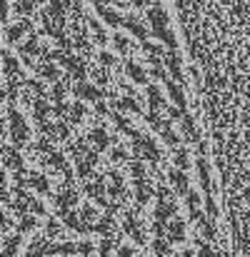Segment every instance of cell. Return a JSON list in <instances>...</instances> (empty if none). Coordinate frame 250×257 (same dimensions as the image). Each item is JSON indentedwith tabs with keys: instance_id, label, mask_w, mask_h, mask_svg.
Here are the masks:
<instances>
[{
	"instance_id": "cell-28",
	"label": "cell",
	"mask_w": 250,
	"mask_h": 257,
	"mask_svg": "<svg viewBox=\"0 0 250 257\" xmlns=\"http://www.w3.org/2000/svg\"><path fill=\"white\" fill-rule=\"evenodd\" d=\"M165 60H168V65H170L173 78H175V80H183V75H180V58H178L175 53H173V55L168 53V58H165Z\"/></svg>"
},
{
	"instance_id": "cell-18",
	"label": "cell",
	"mask_w": 250,
	"mask_h": 257,
	"mask_svg": "<svg viewBox=\"0 0 250 257\" xmlns=\"http://www.w3.org/2000/svg\"><path fill=\"white\" fill-rule=\"evenodd\" d=\"M28 185H30V187H35L38 192H48V190H50V185H48L45 175H40V173H28Z\"/></svg>"
},
{
	"instance_id": "cell-23",
	"label": "cell",
	"mask_w": 250,
	"mask_h": 257,
	"mask_svg": "<svg viewBox=\"0 0 250 257\" xmlns=\"http://www.w3.org/2000/svg\"><path fill=\"white\" fill-rule=\"evenodd\" d=\"M35 53H38V38H35V35H30V40L23 45V50H20V55H23V58L30 62V58H33Z\"/></svg>"
},
{
	"instance_id": "cell-25",
	"label": "cell",
	"mask_w": 250,
	"mask_h": 257,
	"mask_svg": "<svg viewBox=\"0 0 250 257\" xmlns=\"http://www.w3.org/2000/svg\"><path fill=\"white\" fill-rule=\"evenodd\" d=\"M18 242H20V237H18V235H10V237H5L3 255H5V257H13V255L18 252Z\"/></svg>"
},
{
	"instance_id": "cell-52",
	"label": "cell",
	"mask_w": 250,
	"mask_h": 257,
	"mask_svg": "<svg viewBox=\"0 0 250 257\" xmlns=\"http://www.w3.org/2000/svg\"><path fill=\"white\" fill-rule=\"evenodd\" d=\"M38 147L43 150V153H53V150H50V142H48V138H43V140H40V142H38Z\"/></svg>"
},
{
	"instance_id": "cell-22",
	"label": "cell",
	"mask_w": 250,
	"mask_h": 257,
	"mask_svg": "<svg viewBox=\"0 0 250 257\" xmlns=\"http://www.w3.org/2000/svg\"><path fill=\"white\" fill-rule=\"evenodd\" d=\"M38 73H40V78H45V80H58V75H60L53 62H43V65L38 68Z\"/></svg>"
},
{
	"instance_id": "cell-17",
	"label": "cell",
	"mask_w": 250,
	"mask_h": 257,
	"mask_svg": "<svg viewBox=\"0 0 250 257\" xmlns=\"http://www.w3.org/2000/svg\"><path fill=\"white\" fill-rule=\"evenodd\" d=\"M95 232L105 235V237H115V235H118V232H115V225H113V215H110V212L95 225Z\"/></svg>"
},
{
	"instance_id": "cell-15",
	"label": "cell",
	"mask_w": 250,
	"mask_h": 257,
	"mask_svg": "<svg viewBox=\"0 0 250 257\" xmlns=\"http://www.w3.org/2000/svg\"><path fill=\"white\" fill-rule=\"evenodd\" d=\"M88 140L95 145V150H105V147H108V142L113 140V135H108L105 130H93V133L88 135Z\"/></svg>"
},
{
	"instance_id": "cell-44",
	"label": "cell",
	"mask_w": 250,
	"mask_h": 257,
	"mask_svg": "<svg viewBox=\"0 0 250 257\" xmlns=\"http://www.w3.org/2000/svg\"><path fill=\"white\" fill-rule=\"evenodd\" d=\"M78 252V245H73V242H62L60 245V255H75Z\"/></svg>"
},
{
	"instance_id": "cell-16",
	"label": "cell",
	"mask_w": 250,
	"mask_h": 257,
	"mask_svg": "<svg viewBox=\"0 0 250 257\" xmlns=\"http://www.w3.org/2000/svg\"><path fill=\"white\" fill-rule=\"evenodd\" d=\"M170 182H173V187L180 192V195H188V192H190V190H188V178L183 175V170H180V167L170 173Z\"/></svg>"
},
{
	"instance_id": "cell-56",
	"label": "cell",
	"mask_w": 250,
	"mask_h": 257,
	"mask_svg": "<svg viewBox=\"0 0 250 257\" xmlns=\"http://www.w3.org/2000/svg\"><path fill=\"white\" fill-rule=\"evenodd\" d=\"M200 257H215V255H213V250H210V247L205 245V247L200 250Z\"/></svg>"
},
{
	"instance_id": "cell-4",
	"label": "cell",
	"mask_w": 250,
	"mask_h": 257,
	"mask_svg": "<svg viewBox=\"0 0 250 257\" xmlns=\"http://www.w3.org/2000/svg\"><path fill=\"white\" fill-rule=\"evenodd\" d=\"M60 62L68 68V78H73V80H83V78H85V65H83V60H80V58L65 53V55L60 58Z\"/></svg>"
},
{
	"instance_id": "cell-24",
	"label": "cell",
	"mask_w": 250,
	"mask_h": 257,
	"mask_svg": "<svg viewBox=\"0 0 250 257\" xmlns=\"http://www.w3.org/2000/svg\"><path fill=\"white\" fill-rule=\"evenodd\" d=\"M153 250L160 255V257H165V255H170V245L165 242V235H158V237L153 240Z\"/></svg>"
},
{
	"instance_id": "cell-12",
	"label": "cell",
	"mask_w": 250,
	"mask_h": 257,
	"mask_svg": "<svg viewBox=\"0 0 250 257\" xmlns=\"http://www.w3.org/2000/svg\"><path fill=\"white\" fill-rule=\"evenodd\" d=\"M3 162H5V167H10V170H20V165H23V158H20L18 150L3 147Z\"/></svg>"
},
{
	"instance_id": "cell-51",
	"label": "cell",
	"mask_w": 250,
	"mask_h": 257,
	"mask_svg": "<svg viewBox=\"0 0 250 257\" xmlns=\"http://www.w3.org/2000/svg\"><path fill=\"white\" fill-rule=\"evenodd\" d=\"M115 48H118L120 53H125V50H128V42H125V38H120V35L115 38Z\"/></svg>"
},
{
	"instance_id": "cell-2",
	"label": "cell",
	"mask_w": 250,
	"mask_h": 257,
	"mask_svg": "<svg viewBox=\"0 0 250 257\" xmlns=\"http://www.w3.org/2000/svg\"><path fill=\"white\" fill-rule=\"evenodd\" d=\"M8 115H10V138H13V142L15 145H25L28 142V125H25V120L20 118V113H15V110H10Z\"/></svg>"
},
{
	"instance_id": "cell-14",
	"label": "cell",
	"mask_w": 250,
	"mask_h": 257,
	"mask_svg": "<svg viewBox=\"0 0 250 257\" xmlns=\"http://www.w3.org/2000/svg\"><path fill=\"white\" fill-rule=\"evenodd\" d=\"M3 62H5V78L10 80V85H18L20 73H18V62H15V58H10V55L5 53V55H3Z\"/></svg>"
},
{
	"instance_id": "cell-35",
	"label": "cell",
	"mask_w": 250,
	"mask_h": 257,
	"mask_svg": "<svg viewBox=\"0 0 250 257\" xmlns=\"http://www.w3.org/2000/svg\"><path fill=\"white\" fill-rule=\"evenodd\" d=\"M45 165H53V167H65V160H62L60 153H50V158H45Z\"/></svg>"
},
{
	"instance_id": "cell-36",
	"label": "cell",
	"mask_w": 250,
	"mask_h": 257,
	"mask_svg": "<svg viewBox=\"0 0 250 257\" xmlns=\"http://www.w3.org/2000/svg\"><path fill=\"white\" fill-rule=\"evenodd\" d=\"M185 200H188V207H190L193 217H200V212H198V195H193V192H188V195H185Z\"/></svg>"
},
{
	"instance_id": "cell-45",
	"label": "cell",
	"mask_w": 250,
	"mask_h": 257,
	"mask_svg": "<svg viewBox=\"0 0 250 257\" xmlns=\"http://www.w3.org/2000/svg\"><path fill=\"white\" fill-rule=\"evenodd\" d=\"M68 135H70V130H68L65 125H55V138H58V140H65Z\"/></svg>"
},
{
	"instance_id": "cell-54",
	"label": "cell",
	"mask_w": 250,
	"mask_h": 257,
	"mask_svg": "<svg viewBox=\"0 0 250 257\" xmlns=\"http://www.w3.org/2000/svg\"><path fill=\"white\" fill-rule=\"evenodd\" d=\"M130 255H133L130 247H120V250H118V257H130Z\"/></svg>"
},
{
	"instance_id": "cell-57",
	"label": "cell",
	"mask_w": 250,
	"mask_h": 257,
	"mask_svg": "<svg viewBox=\"0 0 250 257\" xmlns=\"http://www.w3.org/2000/svg\"><path fill=\"white\" fill-rule=\"evenodd\" d=\"M185 257H190V252H185Z\"/></svg>"
},
{
	"instance_id": "cell-49",
	"label": "cell",
	"mask_w": 250,
	"mask_h": 257,
	"mask_svg": "<svg viewBox=\"0 0 250 257\" xmlns=\"http://www.w3.org/2000/svg\"><path fill=\"white\" fill-rule=\"evenodd\" d=\"M158 200H160V202L173 200V198H170V190H168V187H158Z\"/></svg>"
},
{
	"instance_id": "cell-20",
	"label": "cell",
	"mask_w": 250,
	"mask_h": 257,
	"mask_svg": "<svg viewBox=\"0 0 250 257\" xmlns=\"http://www.w3.org/2000/svg\"><path fill=\"white\" fill-rule=\"evenodd\" d=\"M60 215H62V222H65L68 227H73V230H78V232H80L83 222H80V217H78V212H70V210H65V212H60Z\"/></svg>"
},
{
	"instance_id": "cell-41",
	"label": "cell",
	"mask_w": 250,
	"mask_h": 257,
	"mask_svg": "<svg viewBox=\"0 0 250 257\" xmlns=\"http://www.w3.org/2000/svg\"><path fill=\"white\" fill-rule=\"evenodd\" d=\"M45 232H48V237H62V230H60V225L58 222H48V227H45Z\"/></svg>"
},
{
	"instance_id": "cell-13",
	"label": "cell",
	"mask_w": 250,
	"mask_h": 257,
	"mask_svg": "<svg viewBox=\"0 0 250 257\" xmlns=\"http://www.w3.org/2000/svg\"><path fill=\"white\" fill-rule=\"evenodd\" d=\"M150 195H153V187L145 182V178L143 180H135V198H138V202L145 205V202L150 200Z\"/></svg>"
},
{
	"instance_id": "cell-10",
	"label": "cell",
	"mask_w": 250,
	"mask_h": 257,
	"mask_svg": "<svg viewBox=\"0 0 250 257\" xmlns=\"http://www.w3.org/2000/svg\"><path fill=\"white\" fill-rule=\"evenodd\" d=\"M48 113H50V108H48L45 98H40L38 102H33V115H35V122L38 125H45L48 122Z\"/></svg>"
},
{
	"instance_id": "cell-33",
	"label": "cell",
	"mask_w": 250,
	"mask_h": 257,
	"mask_svg": "<svg viewBox=\"0 0 250 257\" xmlns=\"http://www.w3.org/2000/svg\"><path fill=\"white\" fill-rule=\"evenodd\" d=\"M83 115H85V108H83V105L78 102V105H73V108H70L68 120H70V122H80V120H83Z\"/></svg>"
},
{
	"instance_id": "cell-1",
	"label": "cell",
	"mask_w": 250,
	"mask_h": 257,
	"mask_svg": "<svg viewBox=\"0 0 250 257\" xmlns=\"http://www.w3.org/2000/svg\"><path fill=\"white\" fill-rule=\"evenodd\" d=\"M133 155L143 158V160H153V162H158V158H160V153H158V147L153 145V140L143 138L138 133H133Z\"/></svg>"
},
{
	"instance_id": "cell-42",
	"label": "cell",
	"mask_w": 250,
	"mask_h": 257,
	"mask_svg": "<svg viewBox=\"0 0 250 257\" xmlns=\"http://www.w3.org/2000/svg\"><path fill=\"white\" fill-rule=\"evenodd\" d=\"M50 98H53V102H62V98H65V85H55Z\"/></svg>"
},
{
	"instance_id": "cell-30",
	"label": "cell",
	"mask_w": 250,
	"mask_h": 257,
	"mask_svg": "<svg viewBox=\"0 0 250 257\" xmlns=\"http://www.w3.org/2000/svg\"><path fill=\"white\" fill-rule=\"evenodd\" d=\"M148 100H150V108H163L165 105V100H163V95L158 93V88H148Z\"/></svg>"
},
{
	"instance_id": "cell-8",
	"label": "cell",
	"mask_w": 250,
	"mask_h": 257,
	"mask_svg": "<svg viewBox=\"0 0 250 257\" xmlns=\"http://www.w3.org/2000/svg\"><path fill=\"white\" fill-rule=\"evenodd\" d=\"M183 237H185V225H183V220H180V217H173V220L168 222V240L180 242Z\"/></svg>"
},
{
	"instance_id": "cell-38",
	"label": "cell",
	"mask_w": 250,
	"mask_h": 257,
	"mask_svg": "<svg viewBox=\"0 0 250 257\" xmlns=\"http://www.w3.org/2000/svg\"><path fill=\"white\" fill-rule=\"evenodd\" d=\"M128 73L133 75L135 82H145V73H143V68H138V65H133V62H130V65H128Z\"/></svg>"
},
{
	"instance_id": "cell-3",
	"label": "cell",
	"mask_w": 250,
	"mask_h": 257,
	"mask_svg": "<svg viewBox=\"0 0 250 257\" xmlns=\"http://www.w3.org/2000/svg\"><path fill=\"white\" fill-rule=\"evenodd\" d=\"M85 192H88V195H93L100 205H110L108 200H105V178H103V175H95L93 180H88L85 182Z\"/></svg>"
},
{
	"instance_id": "cell-34",
	"label": "cell",
	"mask_w": 250,
	"mask_h": 257,
	"mask_svg": "<svg viewBox=\"0 0 250 257\" xmlns=\"http://www.w3.org/2000/svg\"><path fill=\"white\" fill-rule=\"evenodd\" d=\"M128 167H130V175H133V180H143V178H145V167H143L138 160H133Z\"/></svg>"
},
{
	"instance_id": "cell-48",
	"label": "cell",
	"mask_w": 250,
	"mask_h": 257,
	"mask_svg": "<svg viewBox=\"0 0 250 257\" xmlns=\"http://www.w3.org/2000/svg\"><path fill=\"white\" fill-rule=\"evenodd\" d=\"M90 28H93V33H95V40H98V42H105V33H103V28H100L98 23H90Z\"/></svg>"
},
{
	"instance_id": "cell-40",
	"label": "cell",
	"mask_w": 250,
	"mask_h": 257,
	"mask_svg": "<svg viewBox=\"0 0 250 257\" xmlns=\"http://www.w3.org/2000/svg\"><path fill=\"white\" fill-rule=\"evenodd\" d=\"M118 105H120V108H123V110H130V113H138V102H135L133 98H123V100H120Z\"/></svg>"
},
{
	"instance_id": "cell-7",
	"label": "cell",
	"mask_w": 250,
	"mask_h": 257,
	"mask_svg": "<svg viewBox=\"0 0 250 257\" xmlns=\"http://www.w3.org/2000/svg\"><path fill=\"white\" fill-rule=\"evenodd\" d=\"M173 215H175V202H173V200L160 202L158 210H155V220H158V222H170Z\"/></svg>"
},
{
	"instance_id": "cell-9",
	"label": "cell",
	"mask_w": 250,
	"mask_h": 257,
	"mask_svg": "<svg viewBox=\"0 0 250 257\" xmlns=\"http://www.w3.org/2000/svg\"><path fill=\"white\" fill-rule=\"evenodd\" d=\"M125 232H130L135 242H140V245L145 242V235H143V230L138 227V222H135V215H130V212H128V215H125Z\"/></svg>"
},
{
	"instance_id": "cell-5",
	"label": "cell",
	"mask_w": 250,
	"mask_h": 257,
	"mask_svg": "<svg viewBox=\"0 0 250 257\" xmlns=\"http://www.w3.org/2000/svg\"><path fill=\"white\" fill-rule=\"evenodd\" d=\"M75 202H78V192H75L73 187H70V190L65 187V190H62V192H60V195H55V205L60 207V212H65V210H70V207H73Z\"/></svg>"
},
{
	"instance_id": "cell-43",
	"label": "cell",
	"mask_w": 250,
	"mask_h": 257,
	"mask_svg": "<svg viewBox=\"0 0 250 257\" xmlns=\"http://www.w3.org/2000/svg\"><path fill=\"white\" fill-rule=\"evenodd\" d=\"M163 138H165V142H170V145H175V142H178V135L170 130L168 125H163Z\"/></svg>"
},
{
	"instance_id": "cell-55",
	"label": "cell",
	"mask_w": 250,
	"mask_h": 257,
	"mask_svg": "<svg viewBox=\"0 0 250 257\" xmlns=\"http://www.w3.org/2000/svg\"><path fill=\"white\" fill-rule=\"evenodd\" d=\"M30 210H33V212H38V215H43V205H40V202H35V200H33Z\"/></svg>"
},
{
	"instance_id": "cell-26",
	"label": "cell",
	"mask_w": 250,
	"mask_h": 257,
	"mask_svg": "<svg viewBox=\"0 0 250 257\" xmlns=\"http://www.w3.org/2000/svg\"><path fill=\"white\" fill-rule=\"evenodd\" d=\"M168 93H170V98H173V102L178 105V108H185V98H183L180 88H178L175 82H170V80H168Z\"/></svg>"
},
{
	"instance_id": "cell-39",
	"label": "cell",
	"mask_w": 250,
	"mask_h": 257,
	"mask_svg": "<svg viewBox=\"0 0 250 257\" xmlns=\"http://www.w3.org/2000/svg\"><path fill=\"white\" fill-rule=\"evenodd\" d=\"M30 230H35V217L23 215V220H20V232H30Z\"/></svg>"
},
{
	"instance_id": "cell-29",
	"label": "cell",
	"mask_w": 250,
	"mask_h": 257,
	"mask_svg": "<svg viewBox=\"0 0 250 257\" xmlns=\"http://www.w3.org/2000/svg\"><path fill=\"white\" fill-rule=\"evenodd\" d=\"M123 25H125V28H128V30H133V33H135V35H138L140 40L145 38V28H143V25L138 23V20H135V18H128V20H123Z\"/></svg>"
},
{
	"instance_id": "cell-32",
	"label": "cell",
	"mask_w": 250,
	"mask_h": 257,
	"mask_svg": "<svg viewBox=\"0 0 250 257\" xmlns=\"http://www.w3.org/2000/svg\"><path fill=\"white\" fill-rule=\"evenodd\" d=\"M183 130H185V138H188V140H198V135H195V125H193L190 118H183Z\"/></svg>"
},
{
	"instance_id": "cell-27",
	"label": "cell",
	"mask_w": 250,
	"mask_h": 257,
	"mask_svg": "<svg viewBox=\"0 0 250 257\" xmlns=\"http://www.w3.org/2000/svg\"><path fill=\"white\" fill-rule=\"evenodd\" d=\"M198 170H200V185H203V190L210 192V180H208V162H205L203 158L198 160Z\"/></svg>"
},
{
	"instance_id": "cell-37",
	"label": "cell",
	"mask_w": 250,
	"mask_h": 257,
	"mask_svg": "<svg viewBox=\"0 0 250 257\" xmlns=\"http://www.w3.org/2000/svg\"><path fill=\"white\" fill-rule=\"evenodd\" d=\"M175 165H178L180 170H185L188 165H190V160H188V153H185V150H175Z\"/></svg>"
},
{
	"instance_id": "cell-6",
	"label": "cell",
	"mask_w": 250,
	"mask_h": 257,
	"mask_svg": "<svg viewBox=\"0 0 250 257\" xmlns=\"http://www.w3.org/2000/svg\"><path fill=\"white\" fill-rule=\"evenodd\" d=\"M75 95L83 98V100H93V102H95V100L100 98V90L95 88V85H88V82L80 80V82L75 85Z\"/></svg>"
},
{
	"instance_id": "cell-50",
	"label": "cell",
	"mask_w": 250,
	"mask_h": 257,
	"mask_svg": "<svg viewBox=\"0 0 250 257\" xmlns=\"http://www.w3.org/2000/svg\"><path fill=\"white\" fill-rule=\"evenodd\" d=\"M110 158H113L115 162H123L125 158H128V155H125V150H123V147H115V150H113V155H110Z\"/></svg>"
},
{
	"instance_id": "cell-46",
	"label": "cell",
	"mask_w": 250,
	"mask_h": 257,
	"mask_svg": "<svg viewBox=\"0 0 250 257\" xmlns=\"http://www.w3.org/2000/svg\"><path fill=\"white\" fill-rule=\"evenodd\" d=\"M93 78H95V82H98V85H105V82H108V73L103 70V68H100V70H95V73H93Z\"/></svg>"
},
{
	"instance_id": "cell-47",
	"label": "cell",
	"mask_w": 250,
	"mask_h": 257,
	"mask_svg": "<svg viewBox=\"0 0 250 257\" xmlns=\"http://www.w3.org/2000/svg\"><path fill=\"white\" fill-rule=\"evenodd\" d=\"M78 252H80V257H90L93 245H90V242H80V245H78Z\"/></svg>"
},
{
	"instance_id": "cell-53",
	"label": "cell",
	"mask_w": 250,
	"mask_h": 257,
	"mask_svg": "<svg viewBox=\"0 0 250 257\" xmlns=\"http://www.w3.org/2000/svg\"><path fill=\"white\" fill-rule=\"evenodd\" d=\"M100 62H103V65H110V62H113V55H110V53H100Z\"/></svg>"
},
{
	"instance_id": "cell-11",
	"label": "cell",
	"mask_w": 250,
	"mask_h": 257,
	"mask_svg": "<svg viewBox=\"0 0 250 257\" xmlns=\"http://www.w3.org/2000/svg\"><path fill=\"white\" fill-rule=\"evenodd\" d=\"M95 225H98V212L90 205H85L83 207V227H80V232H90V227L95 230Z\"/></svg>"
},
{
	"instance_id": "cell-19",
	"label": "cell",
	"mask_w": 250,
	"mask_h": 257,
	"mask_svg": "<svg viewBox=\"0 0 250 257\" xmlns=\"http://www.w3.org/2000/svg\"><path fill=\"white\" fill-rule=\"evenodd\" d=\"M25 257H48V240H35L28 247Z\"/></svg>"
},
{
	"instance_id": "cell-21",
	"label": "cell",
	"mask_w": 250,
	"mask_h": 257,
	"mask_svg": "<svg viewBox=\"0 0 250 257\" xmlns=\"http://www.w3.org/2000/svg\"><path fill=\"white\" fill-rule=\"evenodd\" d=\"M23 30H30V23H28V20H23V23H18V25H13V28H8L5 38H8L10 42H15V40L20 38V33H23Z\"/></svg>"
},
{
	"instance_id": "cell-58",
	"label": "cell",
	"mask_w": 250,
	"mask_h": 257,
	"mask_svg": "<svg viewBox=\"0 0 250 257\" xmlns=\"http://www.w3.org/2000/svg\"><path fill=\"white\" fill-rule=\"evenodd\" d=\"M143 257H145V255H143Z\"/></svg>"
},
{
	"instance_id": "cell-31",
	"label": "cell",
	"mask_w": 250,
	"mask_h": 257,
	"mask_svg": "<svg viewBox=\"0 0 250 257\" xmlns=\"http://www.w3.org/2000/svg\"><path fill=\"white\" fill-rule=\"evenodd\" d=\"M100 13H103V18H105L110 25H123V18H120L118 13H113V10H108V8H103V5H100Z\"/></svg>"
}]
</instances>
